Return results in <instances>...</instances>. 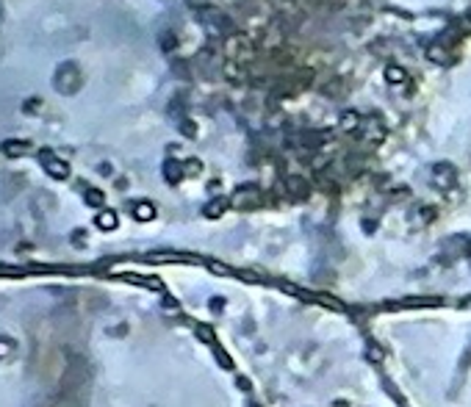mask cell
<instances>
[{"mask_svg":"<svg viewBox=\"0 0 471 407\" xmlns=\"http://www.w3.org/2000/svg\"><path fill=\"white\" fill-rule=\"evenodd\" d=\"M42 164H45V169H48L50 174H56V178H67V174H70V166H67L61 158L50 156V152H42Z\"/></svg>","mask_w":471,"mask_h":407,"instance_id":"1","label":"cell"},{"mask_svg":"<svg viewBox=\"0 0 471 407\" xmlns=\"http://www.w3.org/2000/svg\"><path fill=\"white\" fill-rule=\"evenodd\" d=\"M25 150H28V144H25V142H9V144H3V152H6L9 158H17V156H23Z\"/></svg>","mask_w":471,"mask_h":407,"instance_id":"2","label":"cell"},{"mask_svg":"<svg viewBox=\"0 0 471 407\" xmlns=\"http://www.w3.org/2000/svg\"><path fill=\"white\" fill-rule=\"evenodd\" d=\"M114 224H117V216H111V214H103L100 216V228L103 230H111Z\"/></svg>","mask_w":471,"mask_h":407,"instance_id":"3","label":"cell"}]
</instances>
